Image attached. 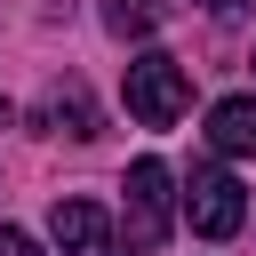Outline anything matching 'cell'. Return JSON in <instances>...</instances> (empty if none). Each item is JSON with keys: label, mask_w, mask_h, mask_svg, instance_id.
Masks as SVG:
<instances>
[{"label": "cell", "mask_w": 256, "mask_h": 256, "mask_svg": "<svg viewBox=\"0 0 256 256\" xmlns=\"http://www.w3.org/2000/svg\"><path fill=\"white\" fill-rule=\"evenodd\" d=\"M0 256H40V240H32V232H16V224H0Z\"/></svg>", "instance_id": "ba28073f"}, {"label": "cell", "mask_w": 256, "mask_h": 256, "mask_svg": "<svg viewBox=\"0 0 256 256\" xmlns=\"http://www.w3.org/2000/svg\"><path fill=\"white\" fill-rule=\"evenodd\" d=\"M184 104H192V72H184L176 56H160V48H144V56L128 64V112H136L144 128H176Z\"/></svg>", "instance_id": "7a4b0ae2"}, {"label": "cell", "mask_w": 256, "mask_h": 256, "mask_svg": "<svg viewBox=\"0 0 256 256\" xmlns=\"http://www.w3.org/2000/svg\"><path fill=\"white\" fill-rule=\"evenodd\" d=\"M216 8H248V0H216Z\"/></svg>", "instance_id": "9c48e42d"}, {"label": "cell", "mask_w": 256, "mask_h": 256, "mask_svg": "<svg viewBox=\"0 0 256 256\" xmlns=\"http://www.w3.org/2000/svg\"><path fill=\"white\" fill-rule=\"evenodd\" d=\"M0 128H8V96H0Z\"/></svg>", "instance_id": "30bf717a"}, {"label": "cell", "mask_w": 256, "mask_h": 256, "mask_svg": "<svg viewBox=\"0 0 256 256\" xmlns=\"http://www.w3.org/2000/svg\"><path fill=\"white\" fill-rule=\"evenodd\" d=\"M120 192H128V200H120L128 256H152V248L168 240V216H176V176H168V160H136Z\"/></svg>", "instance_id": "6da1fadb"}, {"label": "cell", "mask_w": 256, "mask_h": 256, "mask_svg": "<svg viewBox=\"0 0 256 256\" xmlns=\"http://www.w3.org/2000/svg\"><path fill=\"white\" fill-rule=\"evenodd\" d=\"M208 8H216V0H208Z\"/></svg>", "instance_id": "8fae6325"}, {"label": "cell", "mask_w": 256, "mask_h": 256, "mask_svg": "<svg viewBox=\"0 0 256 256\" xmlns=\"http://www.w3.org/2000/svg\"><path fill=\"white\" fill-rule=\"evenodd\" d=\"M32 120H40L48 136H96V104H88L80 80H48V96H40Z\"/></svg>", "instance_id": "5b68a950"}, {"label": "cell", "mask_w": 256, "mask_h": 256, "mask_svg": "<svg viewBox=\"0 0 256 256\" xmlns=\"http://www.w3.org/2000/svg\"><path fill=\"white\" fill-rule=\"evenodd\" d=\"M48 232H56L64 256H112V216L96 200H56L48 208Z\"/></svg>", "instance_id": "277c9868"}, {"label": "cell", "mask_w": 256, "mask_h": 256, "mask_svg": "<svg viewBox=\"0 0 256 256\" xmlns=\"http://www.w3.org/2000/svg\"><path fill=\"white\" fill-rule=\"evenodd\" d=\"M104 24H112L120 40H144V32L168 24V0H104Z\"/></svg>", "instance_id": "52a82bcc"}, {"label": "cell", "mask_w": 256, "mask_h": 256, "mask_svg": "<svg viewBox=\"0 0 256 256\" xmlns=\"http://www.w3.org/2000/svg\"><path fill=\"white\" fill-rule=\"evenodd\" d=\"M208 144H216L224 160H248V152H256V96H224V104H208Z\"/></svg>", "instance_id": "8992f818"}, {"label": "cell", "mask_w": 256, "mask_h": 256, "mask_svg": "<svg viewBox=\"0 0 256 256\" xmlns=\"http://www.w3.org/2000/svg\"><path fill=\"white\" fill-rule=\"evenodd\" d=\"M176 200H184V216H192V232H200V240H232V232H240V216H248L240 176H224V168H208V160L184 176V192H176Z\"/></svg>", "instance_id": "3957f363"}]
</instances>
